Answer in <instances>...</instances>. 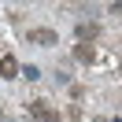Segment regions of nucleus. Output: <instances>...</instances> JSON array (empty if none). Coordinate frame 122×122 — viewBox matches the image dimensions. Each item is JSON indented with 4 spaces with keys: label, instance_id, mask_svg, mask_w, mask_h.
I'll return each mask as SVG.
<instances>
[{
    "label": "nucleus",
    "instance_id": "obj_1",
    "mask_svg": "<svg viewBox=\"0 0 122 122\" xmlns=\"http://www.w3.org/2000/svg\"><path fill=\"white\" fill-rule=\"evenodd\" d=\"M30 45L52 48V45H59V33H56V30H30Z\"/></svg>",
    "mask_w": 122,
    "mask_h": 122
},
{
    "label": "nucleus",
    "instance_id": "obj_2",
    "mask_svg": "<svg viewBox=\"0 0 122 122\" xmlns=\"http://www.w3.org/2000/svg\"><path fill=\"white\" fill-rule=\"evenodd\" d=\"M30 115H33V118H45V122H59V115H56L45 100H33V104H30Z\"/></svg>",
    "mask_w": 122,
    "mask_h": 122
},
{
    "label": "nucleus",
    "instance_id": "obj_5",
    "mask_svg": "<svg viewBox=\"0 0 122 122\" xmlns=\"http://www.w3.org/2000/svg\"><path fill=\"white\" fill-rule=\"evenodd\" d=\"M92 56H96L92 45H78V48H74V59H78V63H92Z\"/></svg>",
    "mask_w": 122,
    "mask_h": 122
},
{
    "label": "nucleus",
    "instance_id": "obj_7",
    "mask_svg": "<svg viewBox=\"0 0 122 122\" xmlns=\"http://www.w3.org/2000/svg\"><path fill=\"white\" fill-rule=\"evenodd\" d=\"M92 122H111V118H92Z\"/></svg>",
    "mask_w": 122,
    "mask_h": 122
},
{
    "label": "nucleus",
    "instance_id": "obj_6",
    "mask_svg": "<svg viewBox=\"0 0 122 122\" xmlns=\"http://www.w3.org/2000/svg\"><path fill=\"white\" fill-rule=\"evenodd\" d=\"M19 74H26V78H30V81H37V78H41V70H37V67H33V63H30V67H22V70H19Z\"/></svg>",
    "mask_w": 122,
    "mask_h": 122
},
{
    "label": "nucleus",
    "instance_id": "obj_3",
    "mask_svg": "<svg viewBox=\"0 0 122 122\" xmlns=\"http://www.w3.org/2000/svg\"><path fill=\"white\" fill-rule=\"evenodd\" d=\"M19 70L22 67H19L15 56H4V59H0V78H19Z\"/></svg>",
    "mask_w": 122,
    "mask_h": 122
},
{
    "label": "nucleus",
    "instance_id": "obj_4",
    "mask_svg": "<svg viewBox=\"0 0 122 122\" xmlns=\"http://www.w3.org/2000/svg\"><path fill=\"white\" fill-rule=\"evenodd\" d=\"M96 33H100L96 22H81V26H78V41H81V45H85V41H92Z\"/></svg>",
    "mask_w": 122,
    "mask_h": 122
}]
</instances>
